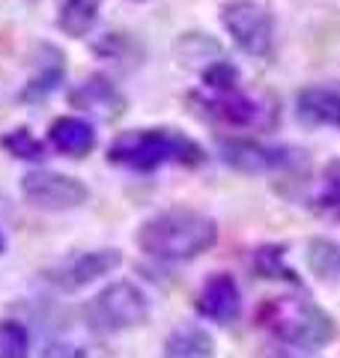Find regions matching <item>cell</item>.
<instances>
[{
    "label": "cell",
    "mask_w": 340,
    "mask_h": 358,
    "mask_svg": "<svg viewBox=\"0 0 340 358\" xmlns=\"http://www.w3.org/2000/svg\"><path fill=\"white\" fill-rule=\"evenodd\" d=\"M108 162L134 173H153L164 164L197 167L206 162V150L179 129H132L113 138L108 147Z\"/></svg>",
    "instance_id": "1"
},
{
    "label": "cell",
    "mask_w": 340,
    "mask_h": 358,
    "mask_svg": "<svg viewBox=\"0 0 340 358\" xmlns=\"http://www.w3.org/2000/svg\"><path fill=\"white\" fill-rule=\"evenodd\" d=\"M218 242V227L209 215L191 209H167L146 218L138 230L143 254L167 263H185L206 254Z\"/></svg>",
    "instance_id": "2"
},
{
    "label": "cell",
    "mask_w": 340,
    "mask_h": 358,
    "mask_svg": "<svg viewBox=\"0 0 340 358\" xmlns=\"http://www.w3.org/2000/svg\"><path fill=\"white\" fill-rule=\"evenodd\" d=\"M260 326H266L281 343L299 350H320L337 338V326L311 299L278 296L260 308Z\"/></svg>",
    "instance_id": "3"
},
{
    "label": "cell",
    "mask_w": 340,
    "mask_h": 358,
    "mask_svg": "<svg viewBox=\"0 0 340 358\" xmlns=\"http://www.w3.org/2000/svg\"><path fill=\"white\" fill-rule=\"evenodd\" d=\"M150 317V299L132 281H113L84 305V320L96 334L134 329Z\"/></svg>",
    "instance_id": "4"
},
{
    "label": "cell",
    "mask_w": 340,
    "mask_h": 358,
    "mask_svg": "<svg viewBox=\"0 0 340 358\" xmlns=\"http://www.w3.org/2000/svg\"><path fill=\"white\" fill-rule=\"evenodd\" d=\"M221 24L248 57H269L275 45V21L254 0H233L221 6Z\"/></svg>",
    "instance_id": "5"
},
{
    "label": "cell",
    "mask_w": 340,
    "mask_h": 358,
    "mask_svg": "<svg viewBox=\"0 0 340 358\" xmlns=\"http://www.w3.org/2000/svg\"><path fill=\"white\" fill-rule=\"evenodd\" d=\"M21 197L30 206L45 209V212H66L78 209L90 200V188L69 173H57V171H27L21 176Z\"/></svg>",
    "instance_id": "6"
},
{
    "label": "cell",
    "mask_w": 340,
    "mask_h": 358,
    "mask_svg": "<svg viewBox=\"0 0 340 358\" xmlns=\"http://www.w3.org/2000/svg\"><path fill=\"white\" fill-rule=\"evenodd\" d=\"M218 155L227 167L239 173H271L287 171L299 162V150L292 147H269L248 138H224L218 143Z\"/></svg>",
    "instance_id": "7"
},
{
    "label": "cell",
    "mask_w": 340,
    "mask_h": 358,
    "mask_svg": "<svg viewBox=\"0 0 340 358\" xmlns=\"http://www.w3.org/2000/svg\"><path fill=\"white\" fill-rule=\"evenodd\" d=\"M120 263H122V254L117 248L72 254V257H66V260L54 263L51 268H45V281L54 284L57 289L75 293V289H84L87 284L99 281L101 275H111Z\"/></svg>",
    "instance_id": "8"
},
{
    "label": "cell",
    "mask_w": 340,
    "mask_h": 358,
    "mask_svg": "<svg viewBox=\"0 0 340 358\" xmlns=\"http://www.w3.org/2000/svg\"><path fill=\"white\" fill-rule=\"evenodd\" d=\"M239 310H242V293H239V284L233 281V275L218 272V275L206 278V284H203L197 293L200 317L227 326V322H233L239 317Z\"/></svg>",
    "instance_id": "9"
},
{
    "label": "cell",
    "mask_w": 340,
    "mask_h": 358,
    "mask_svg": "<svg viewBox=\"0 0 340 358\" xmlns=\"http://www.w3.org/2000/svg\"><path fill=\"white\" fill-rule=\"evenodd\" d=\"M69 102L99 120H117L126 110V96L105 75H90L87 81H81L69 93Z\"/></svg>",
    "instance_id": "10"
},
{
    "label": "cell",
    "mask_w": 340,
    "mask_h": 358,
    "mask_svg": "<svg viewBox=\"0 0 340 358\" xmlns=\"http://www.w3.org/2000/svg\"><path fill=\"white\" fill-rule=\"evenodd\" d=\"M48 143L66 159H87L96 150V129L93 122L72 114L57 117L48 126Z\"/></svg>",
    "instance_id": "11"
},
{
    "label": "cell",
    "mask_w": 340,
    "mask_h": 358,
    "mask_svg": "<svg viewBox=\"0 0 340 358\" xmlns=\"http://www.w3.org/2000/svg\"><path fill=\"white\" fill-rule=\"evenodd\" d=\"M296 117L304 126H332L340 129V90L332 87H304L296 93Z\"/></svg>",
    "instance_id": "12"
},
{
    "label": "cell",
    "mask_w": 340,
    "mask_h": 358,
    "mask_svg": "<svg viewBox=\"0 0 340 358\" xmlns=\"http://www.w3.org/2000/svg\"><path fill=\"white\" fill-rule=\"evenodd\" d=\"M39 54H42V57H36V69L39 72L30 78L24 93H21L24 102H39V99L54 93V90L60 87L63 75H66V57H63L60 48H54V45H42Z\"/></svg>",
    "instance_id": "13"
},
{
    "label": "cell",
    "mask_w": 340,
    "mask_h": 358,
    "mask_svg": "<svg viewBox=\"0 0 340 358\" xmlns=\"http://www.w3.org/2000/svg\"><path fill=\"white\" fill-rule=\"evenodd\" d=\"M308 206L323 218L340 221V159L328 162L308 192Z\"/></svg>",
    "instance_id": "14"
},
{
    "label": "cell",
    "mask_w": 340,
    "mask_h": 358,
    "mask_svg": "<svg viewBox=\"0 0 340 358\" xmlns=\"http://www.w3.org/2000/svg\"><path fill=\"white\" fill-rule=\"evenodd\" d=\"M200 105L206 108V114L227 122V126H251V122H257V117H260V105L254 99L242 96L239 90H236V93H224V96L200 99Z\"/></svg>",
    "instance_id": "15"
},
{
    "label": "cell",
    "mask_w": 340,
    "mask_h": 358,
    "mask_svg": "<svg viewBox=\"0 0 340 358\" xmlns=\"http://www.w3.org/2000/svg\"><path fill=\"white\" fill-rule=\"evenodd\" d=\"M99 9H101V0H60V6H57V27L66 36L81 39L99 21Z\"/></svg>",
    "instance_id": "16"
},
{
    "label": "cell",
    "mask_w": 340,
    "mask_h": 358,
    "mask_svg": "<svg viewBox=\"0 0 340 358\" xmlns=\"http://www.w3.org/2000/svg\"><path fill=\"white\" fill-rule=\"evenodd\" d=\"M212 355H215V341L209 338V331L200 326H185L167 338L162 358H212Z\"/></svg>",
    "instance_id": "17"
},
{
    "label": "cell",
    "mask_w": 340,
    "mask_h": 358,
    "mask_svg": "<svg viewBox=\"0 0 340 358\" xmlns=\"http://www.w3.org/2000/svg\"><path fill=\"white\" fill-rule=\"evenodd\" d=\"M311 272L325 284H340V242L334 239H311L308 245Z\"/></svg>",
    "instance_id": "18"
},
{
    "label": "cell",
    "mask_w": 340,
    "mask_h": 358,
    "mask_svg": "<svg viewBox=\"0 0 340 358\" xmlns=\"http://www.w3.org/2000/svg\"><path fill=\"white\" fill-rule=\"evenodd\" d=\"M251 268H254V275L269 278V281L299 284L296 272L287 266V248H281V245H263V248H257L251 257Z\"/></svg>",
    "instance_id": "19"
},
{
    "label": "cell",
    "mask_w": 340,
    "mask_h": 358,
    "mask_svg": "<svg viewBox=\"0 0 340 358\" xmlns=\"http://www.w3.org/2000/svg\"><path fill=\"white\" fill-rule=\"evenodd\" d=\"M0 150L15 155L21 162H42L45 159V147L39 138H33V131L18 126V129H9L0 134Z\"/></svg>",
    "instance_id": "20"
},
{
    "label": "cell",
    "mask_w": 340,
    "mask_h": 358,
    "mask_svg": "<svg viewBox=\"0 0 340 358\" xmlns=\"http://www.w3.org/2000/svg\"><path fill=\"white\" fill-rule=\"evenodd\" d=\"M176 51H179V57H183V63L194 66V60H200L203 69H206V66H212L215 60H221L218 45H215V42L206 36V33H185V36L179 39Z\"/></svg>",
    "instance_id": "21"
},
{
    "label": "cell",
    "mask_w": 340,
    "mask_h": 358,
    "mask_svg": "<svg viewBox=\"0 0 340 358\" xmlns=\"http://www.w3.org/2000/svg\"><path fill=\"white\" fill-rule=\"evenodd\" d=\"M30 334L15 320H0V358H27Z\"/></svg>",
    "instance_id": "22"
},
{
    "label": "cell",
    "mask_w": 340,
    "mask_h": 358,
    "mask_svg": "<svg viewBox=\"0 0 340 358\" xmlns=\"http://www.w3.org/2000/svg\"><path fill=\"white\" fill-rule=\"evenodd\" d=\"M39 358H84V350L69 343V341H54V343L45 346Z\"/></svg>",
    "instance_id": "23"
},
{
    "label": "cell",
    "mask_w": 340,
    "mask_h": 358,
    "mask_svg": "<svg viewBox=\"0 0 340 358\" xmlns=\"http://www.w3.org/2000/svg\"><path fill=\"white\" fill-rule=\"evenodd\" d=\"M3 248H6V239H3V233H0V254H3Z\"/></svg>",
    "instance_id": "24"
},
{
    "label": "cell",
    "mask_w": 340,
    "mask_h": 358,
    "mask_svg": "<svg viewBox=\"0 0 340 358\" xmlns=\"http://www.w3.org/2000/svg\"><path fill=\"white\" fill-rule=\"evenodd\" d=\"M275 358H290V355H275Z\"/></svg>",
    "instance_id": "25"
}]
</instances>
